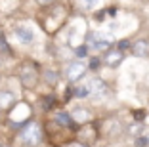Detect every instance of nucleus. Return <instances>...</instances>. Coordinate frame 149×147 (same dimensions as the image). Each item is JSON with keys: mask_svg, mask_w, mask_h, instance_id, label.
Here are the masks:
<instances>
[{"mask_svg": "<svg viewBox=\"0 0 149 147\" xmlns=\"http://www.w3.org/2000/svg\"><path fill=\"white\" fill-rule=\"evenodd\" d=\"M19 139L25 147H38L44 141V130L38 122L29 121L21 126V132H19Z\"/></svg>", "mask_w": 149, "mask_h": 147, "instance_id": "obj_1", "label": "nucleus"}, {"mask_svg": "<svg viewBox=\"0 0 149 147\" xmlns=\"http://www.w3.org/2000/svg\"><path fill=\"white\" fill-rule=\"evenodd\" d=\"M100 67V59L97 57H92V61H90V69H97Z\"/></svg>", "mask_w": 149, "mask_h": 147, "instance_id": "obj_22", "label": "nucleus"}, {"mask_svg": "<svg viewBox=\"0 0 149 147\" xmlns=\"http://www.w3.org/2000/svg\"><path fill=\"white\" fill-rule=\"evenodd\" d=\"M13 35L19 40V44H23V46H31L35 42V31L29 25H23V23L21 25H15L13 27Z\"/></svg>", "mask_w": 149, "mask_h": 147, "instance_id": "obj_5", "label": "nucleus"}, {"mask_svg": "<svg viewBox=\"0 0 149 147\" xmlns=\"http://www.w3.org/2000/svg\"><path fill=\"white\" fill-rule=\"evenodd\" d=\"M74 54H77L79 57H86L88 56V46H86V44H82V46L74 48Z\"/></svg>", "mask_w": 149, "mask_h": 147, "instance_id": "obj_17", "label": "nucleus"}, {"mask_svg": "<svg viewBox=\"0 0 149 147\" xmlns=\"http://www.w3.org/2000/svg\"><path fill=\"white\" fill-rule=\"evenodd\" d=\"M86 6H94V4H97V2H101V0H82Z\"/></svg>", "mask_w": 149, "mask_h": 147, "instance_id": "obj_24", "label": "nucleus"}, {"mask_svg": "<svg viewBox=\"0 0 149 147\" xmlns=\"http://www.w3.org/2000/svg\"><path fill=\"white\" fill-rule=\"evenodd\" d=\"M130 52L138 57H149V40L140 38L130 44Z\"/></svg>", "mask_w": 149, "mask_h": 147, "instance_id": "obj_9", "label": "nucleus"}, {"mask_svg": "<svg viewBox=\"0 0 149 147\" xmlns=\"http://www.w3.org/2000/svg\"><path fill=\"white\" fill-rule=\"evenodd\" d=\"M101 61H103V65H107V67H118V65L124 61V52L118 50V48H111L109 46V50H105Z\"/></svg>", "mask_w": 149, "mask_h": 147, "instance_id": "obj_6", "label": "nucleus"}, {"mask_svg": "<svg viewBox=\"0 0 149 147\" xmlns=\"http://www.w3.org/2000/svg\"><path fill=\"white\" fill-rule=\"evenodd\" d=\"M15 103V95L8 90H0V111H8Z\"/></svg>", "mask_w": 149, "mask_h": 147, "instance_id": "obj_13", "label": "nucleus"}, {"mask_svg": "<svg viewBox=\"0 0 149 147\" xmlns=\"http://www.w3.org/2000/svg\"><path fill=\"white\" fill-rule=\"evenodd\" d=\"M10 122L13 124V128H21L25 122L31 121V107L25 101H15V103L10 107Z\"/></svg>", "mask_w": 149, "mask_h": 147, "instance_id": "obj_3", "label": "nucleus"}, {"mask_svg": "<svg viewBox=\"0 0 149 147\" xmlns=\"http://www.w3.org/2000/svg\"><path fill=\"white\" fill-rule=\"evenodd\" d=\"M36 4H38V6H42V8H48V6L56 4V0H36Z\"/></svg>", "mask_w": 149, "mask_h": 147, "instance_id": "obj_20", "label": "nucleus"}, {"mask_svg": "<svg viewBox=\"0 0 149 147\" xmlns=\"http://www.w3.org/2000/svg\"><path fill=\"white\" fill-rule=\"evenodd\" d=\"M149 145V136H140L134 143V147H147Z\"/></svg>", "mask_w": 149, "mask_h": 147, "instance_id": "obj_16", "label": "nucleus"}, {"mask_svg": "<svg viewBox=\"0 0 149 147\" xmlns=\"http://www.w3.org/2000/svg\"><path fill=\"white\" fill-rule=\"evenodd\" d=\"M107 126H109V130L103 132V134H105L109 139L118 138V136L123 134V124H120V121H117V118H109V121H107Z\"/></svg>", "mask_w": 149, "mask_h": 147, "instance_id": "obj_11", "label": "nucleus"}, {"mask_svg": "<svg viewBox=\"0 0 149 147\" xmlns=\"http://www.w3.org/2000/svg\"><path fill=\"white\" fill-rule=\"evenodd\" d=\"M17 77H19V82H21L23 88L33 90V88H36V84H38V80H40V71H38V67H36V63L25 61V63L19 65Z\"/></svg>", "mask_w": 149, "mask_h": 147, "instance_id": "obj_2", "label": "nucleus"}, {"mask_svg": "<svg viewBox=\"0 0 149 147\" xmlns=\"http://www.w3.org/2000/svg\"><path fill=\"white\" fill-rule=\"evenodd\" d=\"M63 75H65V80L69 84H74V82H79L80 78H84V75H86V65H84L82 61H71V63L65 65Z\"/></svg>", "mask_w": 149, "mask_h": 147, "instance_id": "obj_4", "label": "nucleus"}, {"mask_svg": "<svg viewBox=\"0 0 149 147\" xmlns=\"http://www.w3.org/2000/svg\"><path fill=\"white\" fill-rule=\"evenodd\" d=\"M0 147H12L10 143H4V141H0Z\"/></svg>", "mask_w": 149, "mask_h": 147, "instance_id": "obj_26", "label": "nucleus"}, {"mask_svg": "<svg viewBox=\"0 0 149 147\" xmlns=\"http://www.w3.org/2000/svg\"><path fill=\"white\" fill-rule=\"evenodd\" d=\"M88 86H90V92H92V95H100V98H109V86L105 84V80H101V78H92L90 82H88Z\"/></svg>", "mask_w": 149, "mask_h": 147, "instance_id": "obj_8", "label": "nucleus"}, {"mask_svg": "<svg viewBox=\"0 0 149 147\" xmlns=\"http://www.w3.org/2000/svg\"><path fill=\"white\" fill-rule=\"evenodd\" d=\"M77 132L84 138V143H94L97 139V136H100L97 126H92V124H84V128H80V126H79Z\"/></svg>", "mask_w": 149, "mask_h": 147, "instance_id": "obj_10", "label": "nucleus"}, {"mask_svg": "<svg viewBox=\"0 0 149 147\" xmlns=\"http://www.w3.org/2000/svg\"><path fill=\"white\" fill-rule=\"evenodd\" d=\"M54 122H56L57 126H63V128H67V130H73V132H77V128H79V124H77L74 118L71 117V113H65V111H57L56 115H54Z\"/></svg>", "mask_w": 149, "mask_h": 147, "instance_id": "obj_7", "label": "nucleus"}, {"mask_svg": "<svg viewBox=\"0 0 149 147\" xmlns=\"http://www.w3.org/2000/svg\"><path fill=\"white\" fill-rule=\"evenodd\" d=\"M71 117L74 118V122L77 124H82V122H88L92 121V113H90V109H82V107H77L73 113H71Z\"/></svg>", "mask_w": 149, "mask_h": 147, "instance_id": "obj_12", "label": "nucleus"}, {"mask_svg": "<svg viewBox=\"0 0 149 147\" xmlns=\"http://www.w3.org/2000/svg\"><path fill=\"white\" fill-rule=\"evenodd\" d=\"M103 17H105V12H100V13H96V21H103Z\"/></svg>", "mask_w": 149, "mask_h": 147, "instance_id": "obj_25", "label": "nucleus"}, {"mask_svg": "<svg viewBox=\"0 0 149 147\" xmlns=\"http://www.w3.org/2000/svg\"><path fill=\"white\" fill-rule=\"evenodd\" d=\"M42 78L46 80V84H50V86H56L57 82H59V73L54 69H46L42 73Z\"/></svg>", "mask_w": 149, "mask_h": 147, "instance_id": "obj_14", "label": "nucleus"}, {"mask_svg": "<svg viewBox=\"0 0 149 147\" xmlns=\"http://www.w3.org/2000/svg\"><path fill=\"white\" fill-rule=\"evenodd\" d=\"M71 147H90L88 143H82V141H74V143H71Z\"/></svg>", "mask_w": 149, "mask_h": 147, "instance_id": "obj_23", "label": "nucleus"}, {"mask_svg": "<svg viewBox=\"0 0 149 147\" xmlns=\"http://www.w3.org/2000/svg\"><path fill=\"white\" fill-rule=\"evenodd\" d=\"M79 100H84V98H90L92 95V92H90V86L88 84H80V86H77L74 88V92H73Z\"/></svg>", "mask_w": 149, "mask_h": 147, "instance_id": "obj_15", "label": "nucleus"}, {"mask_svg": "<svg viewBox=\"0 0 149 147\" xmlns=\"http://www.w3.org/2000/svg\"><path fill=\"white\" fill-rule=\"evenodd\" d=\"M111 46V42H107V40H96L94 42V48L96 50H105V48H109Z\"/></svg>", "mask_w": 149, "mask_h": 147, "instance_id": "obj_18", "label": "nucleus"}, {"mask_svg": "<svg viewBox=\"0 0 149 147\" xmlns=\"http://www.w3.org/2000/svg\"><path fill=\"white\" fill-rule=\"evenodd\" d=\"M118 50H124V48H130V40H120V42L117 44Z\"/></svg>", "mask_w": 149, "mask_h": 147, "instance_id": "obj_21", "label": "nucleus"}, {"mask_svg": "<svg viewBox=\"0 0 149 147\" xmlns=\"http://www.w3.org/2000/svg\"><path fill=\"white\" fill-rule=\"evenodd\" d=\"M54 105H56V100H54L52 95H48V98L44 100V109H46V111H50V109H52Z\"/></svg>", "mask_w": 149, "mask_h": 147, "instance_id": "obj_19", "label": "nucleus"}]
</instances>
